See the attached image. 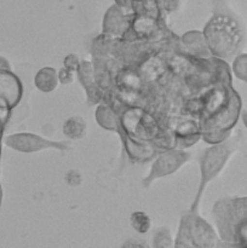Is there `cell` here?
Segmentation results:
<instances>
[{
    "mask_svg": "<svg viewBox=\"0 0 247 248\" xmlns=\"http://www.w3.org/2000/svg\"><path fill=\"white\" fill-rule=\"evenodd\" d=\"M205 38L213 55L222 60H230L241 50L244 31L232 16L216 14L206 26Z\"/></svg>",
    "mask_w": 247,
    "mask_h": 248,
    "instance_id": "cell-1",
    "label": "cell"
},
{
    "mask_svg": "<svg viewBox=\"0 0 247 248\" xmlns=\"http://www.w3.org/2000/svg\"><path fill=\"white\" fill-rule=\"evenodd\" d=\"M215 213L222 239L232 246L247 247V198L219 201Z\"/></svg>",
    "mask_w": 247,
    "mask_h": 248,
    "instance_id": "cell-2",
    "label": "cell"
},
{
    "mask_svg": "<svg viewBox=\"0 0 247 248\" xmlns=\"http://www.w3.org/2000/svg\"><path fill=\"white\" fill-rule=\"evenodd\" d=\"M237 144H239V137H235L232 140H227V142L223 140L222 144L216 145V147L206 150L200 161L201 184L200 188H199L198 196L195 199V202L193 205V210H195L196 206H198L199 201H200V196L202 194L203 189H205L206 184L219 173L230 155L236 150Z\"/></svg>",
    "mask_w": 247,
    "mask_h": 248,
    "instance_id": "cell-3",
    "label": "cell"
},
{
    "mask_svg": "<svg viewBox=\"0 0 247 248\" xmlns=\"http://www.w3.org/2000/svg\"><path fill=\"white\" fill-rule=\"evenodd\" d=\"M4 143L11 149L21 153L39 152V150L45 149V148H58V149L67 148V145L43 140L41 137L33 135V133H16V135L7 136L4 140Z\"/></svg>",
    "mask_w": 247,
    "mask_h": 248,
    "instance_id": "cell-4",
    "label": "cell"
},
{
    "mask_svg": "<svg viewBox=\"0 0 247 248\" xmlns=\"http://www.w3.org/2000/svg\"><path fill=\"white\" fill-rule=\"evenodd\" d=\"M22 85L11 70L0 69V109L11 110L18 104Z\"/></svg>",
    "mask_w": 247,
    "mask_h": 248,
    "instance_id": "cell-5",
    "label": "cell"
},
{
    "mask_svg": "<svg viewBox=\"0 0 247 248\" xmlns=\"http://www.w3.org/2000/svg\"><path fill=\"white\" fill-rule=\"evenodd\" d=\"M181 237L182 239L191 237L193 239V242H191L193 246L210 247L216 245V235L213 232L212 228L200 218H196V220L191 225H186L185 223H183L181 225L178 240H181Z\"/></svg>",
    "mask_w": 247,
    "mask_h": 248,
    "instance_id": "cell-6",
    "label": "cell"
},
{
    "mask_svg": "<svg viewBox=\"0 0 247 248\" xmlns=\"http://www.w3.org/2000/svg\"><path fill=\"white\" fill-rule=\"evenodd\" d=\"M189 159V154L182 152H166L155 161L153 165L152 172H150L149 177L145 181L147 184L150 183L153 179L157 178V177L166 176V174L173 173L182 164Z\"/></svg>",
    "mask_w": 247,
    "mask_h": 248,
    "instance_id": "cell-7",
    "label": "cell"
},
{
    "mask_svg": "<svg viewBox=\"0 0 247 248\" xmlns=\"http://www.w3.org/2000/svg\"><path fill=\"white\" fill-rule=\"evenodd\" d=\"M58 77L52 68H43L35 75V86L40 91L50 92L57 86Z\"/></svg>",
    "mask_w": 247,
    "mask_h": 248,
    "instance_id": "cell-8",
    "label": "cell"
},
{
    "mask_svg": "<svg viewBox=\"0 0 247 248\" xmlns=\"http://www.w3.org/2000/svg\"><path fill=\"white\" fill-rule=\"evenodd\" d=\"M63 132L67 135L68 137L73 138V140H77L81 138L82 136L86 133V125L85 121L79 116H74V118L68 119L63 125Z\"/></svg>",
    "mask_w": 247,
    "mask_h": 248,
    "instance_id": "cell-9",
    "label": "cell"
},
{
    "mask_svg": "<svg viewBox=\"0 0 247 248\" xmlns=\"http://www.w3.org/2000/svg\"><path fill=\"white\" fill-rule=\"evenodd\" d=\"M131 225L139 234H145L150 229V219L144 212H135L131 215Z\"/></svg>",
    "mask_w": 247,
    "mask_h": 248,
    "instance_id": "cell-10",
    "label": "cell"
},
{
    "mask_svg": "<svg viewBox=\"0 0 247 248\" xmlns=\"http://www.w3.org/2000/svg\"><path fill=\"white\" fill-rule=\"evenodd\" d=\"M232 70L240 80L247 82V53H242L235 58L232 63Z\"/></svg>",
    "mask_w": 247,
    "mask_h": 248,
    "instance_id": "cell-11",
    "label": "cell"
},
{
    "mask_svg": "<svg viewBox=\"0 0 247 248\" xmlns=\"http://www.w3.org/2000/svg\"><path fill=\"white\" fill-rule=\"evenodd\" d=\"M58 80H60L62 84H70L73 81V74L72 70L68 69V68H62L58 73Z\"/></svg>",
    "mask_w": 247,
    "mask_h": 248,
    "instance_id": "cell-12",
    "label": "cell"
},
{
    "mask_svg": "<svg viewBox=\"0 0 247 248\" xmlns=\"http://www.w3.org/2000/svg\"><path fill=\"white\" fill-rule=\"evenodd\" d=\"M10 111L6 109H0V152H1V138H2V132H4V126L6 124L7 119H9Z\"/></svg>",
    "mask_w": 247,
    "mask_h": 248,
    "instance_id": "cell-13",
    "label": "cell"
},
{
    "mask_svg": "<svg viewBox=\"0 0 247 248\" xmlns=\"http://www.w3.org/2000/svg\"><path fill=\"white\" fill-rule=\"evenodd\" d=\"M64 67L68 68L73 72V70L79 68V61L75 55H69L67 58H64Z\"/></svg>",
    "mask_w": 247,
    "mask_h": 248,
    "instance_id": "cell-14",
    "label": "cell"
},
{
    "mask_svg": "<svg viewBox=\"0 0 247 248\" xmlns=\"http://www.w3.org/2000/svg\"><path fill=\"white\" fill-rule=\"evenodd\" d=\"M0 69L11 70V68H10V64H9V62H7V60H5V58L1 57V56H0Z\"/></svg>",
    "mask_w": 247,
    "mask_h": 248,
    "instance_id": "cell-15",
    "label": "cell"
},
{
    "mask_svg": "<svg viewBox=\"0 0 247 248\" xmlns=\"http://www.w3.org/2000/svg\"><path fill=\"white\" fill-rule=\"evenodd\" d=\"M242 120H244L245 126L247 127V111H244V113H242Z\"/></svg>",
    "mask_w": 247,
    "mask_h": 248,
    "instance_id": "cell-16",
    "label": "cell"
},
{
    "mask_svg": "<svg viewBox=\"0 0 247 248\" xmlns=\"http://www.w3.org/2000/svg\"><path fill=\"white\" fill-rule=\"evenodd\" d=\"M1 201H2V189H1V184H0V206H1Z\"/></svg>",
    "mask_w": 247,
    "mask_h": 248,
    "instance_id": "cell-17",
    "label": "cell"
}]
</instances>
